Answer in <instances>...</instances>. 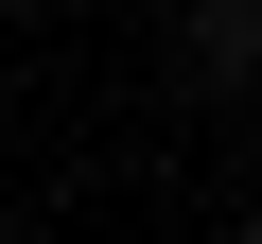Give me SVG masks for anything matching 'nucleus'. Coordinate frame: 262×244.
<instances>
[{"instance_id":"nucleus-1","label":"nucleus","mask_w":262,"mask_h":244,"mask_svg":"<svg viewBox=\"0 0 262 244\" xmlns=\"http://www.w3.org/2000/svg\"><path fill=\"white\" fill-rule=\"evenodd\" d=\"M175 53L210 87H262V0H175Z\"/></svg>"},{"instance_id":"nucleus-2","label":"nucleus","mask_w":262,"mask_h":244,"mask_svg":"<svg viewBox=\"0 0 262 244\" xmlns=\"http://www.w3.org/2000/svg\"><path fill=\"white\" fill-rule=\"evenodd\" d=\"M227 244H262V227H227Z\"/></svg>"}]
</instances>
